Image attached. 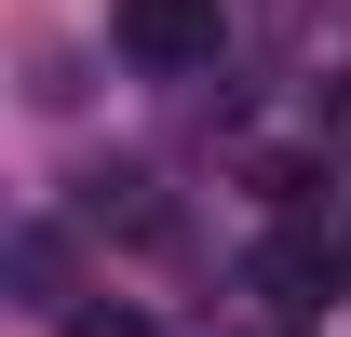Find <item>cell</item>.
<instances>
[{
	"instance_id": "6da1fadb",
	"label": "cell",
	"mask_w": 351,
	"mask_h": 337,
	"mask_svg": "<svg viewBox=\"0 0 351 337\" xmlns=\"http://www.w3.org/2000/svg\"><path fill=\"white\" fill-rule=\"evenodd\" d=\"M108 41H122L149 82H189V68H217V0H122Z\"/></svg>"
},
{
	"instance_id": "7a4b0ae2",
	"label": "cell",
	"mask_w": 351,
	"mask_h": 337,
	"mask_svg": "<svg viewBox=\"0 0 351 337\" xmlns=\"http://www.w3.org/2000/svg\"><path fill=\"white\" fill-rule=\"evenodd\" d=\"M82 216H95V229H122V243H162V229H176L149 175H95V189H82Z\"/></svg>"
},
{
	"instance_id": "3957f363",
	"label": "cell",
	"mask_w": 351,
	"mask_h": 337,
	"mask_svg": "<svg viewBox=\"0 0 351 337\" xmlns=\"http://www.w3.org/2000/svg\"><path fill=\"white\" fill-rule=\"evenodd\" d=\"M14 297L27 310H68V229H14Z\"/></svg>"
},
{
	"instance_id": "277c9868",
	"label": "cell",
	"mask_w": 351,
	"mask_h": 337,
	"mask_svg": "<svg viewBox=\"0 0 351 337\" xmlns=\"http://www.w3.org/2000/svg\"><path fill=\"white\" fill-rule=\"evenodd\" d=\"M68 337H149V310H122V297H108V310H68Z\"/></svg>"
}]
</instances>
